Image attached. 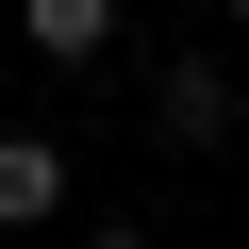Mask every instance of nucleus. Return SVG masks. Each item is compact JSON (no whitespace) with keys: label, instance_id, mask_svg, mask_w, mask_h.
Masks as SVG:
<instances>
[{"label":"nucleus","instance_id":"nucleus-2","mask_svg":"<svg viewBox=\"0 0 249 249\" xmlns=\"http://www.w3.org/2000/svg\"><path fill=\"white\" fill-rule=\"evenodd\" d=\"M50 199H67V150L50 133H0V232H34Z\"/></svg>","mask_w":249,"mask_h":249},{"label":"nucleus","instance_id":"nucleus-1","mask_svg":"<svg viewBox=\"0 0 249 249\" xmlns=\"http://www.w3.org/2000/svg\"><path fill=\"white\" fill-rule=\"evenodd\" d=\"M17 34H34L50 67H100V50H116V0H17Z\"/></svg>","mask_w":249,"mask_h":249},{"label":"nucleus","instance_id":"nucleus-4","mask_svg":"<svg viewBox=\"0 0 249 249\" xmlns=\"http://www.w3.org/2000/svg\"><path fill=\"white\" fill-rule=\"evenodd\" d=\"M232 34H249V0H232Z\"/></svg>","mask_w":249,"mask_h":249},{"label":"nucleus","instance_id":"nucleus-3","mask_svg":"<svg viewBox=\"0 0 249 249\" xmlns=\"http://www.w3.org/2000/svg\"><path fill=\"white\" fill-rule=\"evenodd\" d=\"M150 116H166L183 150H216V133H232V67H166V83H150Z\"/></svg>","mask_w":249,"mask_h":249}]
</instances>
